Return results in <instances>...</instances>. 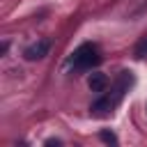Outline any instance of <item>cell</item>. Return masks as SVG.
<instances>
[{"label": "cell", "instance_id": "cell-1", "mask_svg": "<svg viewBox=\"0 0 147 147\" xmlns=\"http://www.w3.org/2000/svg\"><path fill=\"white\" fill-rule=\"evenodd\" d=\"M131 83H133V76H131L129 71H122V76H119L117 83L113 85L110 94H106V96H101L99 101L92 103V113H94V115H106V113H110V110L122 101V96H124V92L129 90Z\"/></svg>", "mask_w": 147, "mask_h": 147}, {"label": "cell", "instance_id": "cell-2", "mask_svg": "<svg viewBox=\"0 0 147 147\" xmlns=\"http://www.w3.org/2000/svg\"><path fill=\"white\" fill-rule=\"evenodd\" d=\"M101 62V55H99V48L94 44H80L74 53H71V60L69 64L76 69V71H85V69H92L94 64Z\"/></svg>", "mask_w": 147, "mask_h": 147}, {"label": "cell", "instance_id": "cell-3", "mask_svg": "<svg viewBox=\"0 0 147 147\" xmlns=\"http://www.w3.org/2000/svg\"><path fill=\"white\" fill-rule=\"evenodd\" d=\"M48 51H51V39H37L34 44H30V46L23 51V57H25L28 62H34V60L46 57Z\"/></svg>", "mask_w": 147, "mask_h": 147}, {"label": "cell", "instance_id": "cell-4", "mask_svg": "<svg viewBox=\"0 0 147 147\" xmlns=\"http://www.w3.org/2000/svg\"><path fill=\"white\" fill-rule=\"evenodd\" d=\"M106 83H108V78H106L103 74H92V76H90V80H87V85H90V90H92V92H103Z\"/></svg>", "mask_w": 147, "mask_h": 147}, {"label": "cell", "instance_id": "cell-5", "mask_svg": "<svg viewBox=\"0 0 147 147\" xmlns=\"http://www.w3.org/2000/svg\"><path fill=\"white\" fill-rule=\"evenodd\" d=\"M133 55L136 57H147V34L136 44V48H133Z\"/></svg>", "mask_w": 147, "mask_h": 147}, {"label": "cell", "instance_id": "cell-6", "mask_svg": "<svg viewBox=\"0 0 147 147\" xmlns=\"http://www.w3.org/2000/svg\"><path fill=\"white\" fill-rule=\"evenodd\" d=\"M101 140H103V142H110V145H117V138H115L110 131H101Z\"/></svg>", "mask_w": 147, "mask_h": 147}]
</instances>
